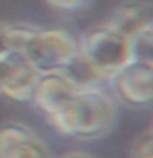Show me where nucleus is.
<instances>
[{"label": "nucleus", "instance_id": "obj_1", "mask_svg": "<svg viewBox=\"0 0 153 158\" xmlns=\"http://www.w3.org/2000/svg\"><path fill=\"white\" fill-rule=\"evenodd\" d=\"M46 120L64 137L92 142L107 137L115 128L118 104L109 89H82L66 107Z\"/></svg>", "mask_w": 153, "mask_h": 158}, {"label": "nucleus", "instance_id": "obj_2", "mask_svg": "<svg viewBox=\"0 0 153 158\" xmlns=\"http://www.w3.org/2000/svg\"><path fill=\"white\" fill-rule=\"evenodd\" d=\"M79 54L107 81L128 63H132L130 38L109 25L92 27L77 38Z\"/></svg>", "mask_w": 153, "mask_h": 158}, {"label": "nucleus", "instance_id": "obj_3", "mask_svg": "<svg viewBox=\"0 0 153 158\" xmlns=\"http://www.w3.org/2000/svg\"><path fill=\"white\" fill-rule=\"evenodd\" d=\"M77 51V38L63 28L35 27L22 46V54L38 73L63 71Z\"/></svg>", "mask_w": 153, "mask_h": 158}, {"label": "nucleus", "instance_id": "obj_4", "mask_svg": "<svg viewBox=\"0 0 153 158\" xmlns=\"http://www.w3.org/2000/svg\"><path fill=\"white\" fill-rule=\"evenodd\" d=\"M109 91L117 104L135 109L150 107L153 101V63H128L110 77Z\"/></svg>", "mask_w": 153, "mask_h": 158}, {"label": "nucleus", "instance_id": "obj_5", "mask_svg": "<svg viewBox=\"0 0 153 158\" xmlns=\"http://www.w3.org/2000/svg\"><path fill=\"white\" fill-rule=\"evenodd\" d=\"M77 91L79 89L74 86V82L64 71L39 73L30 102L36 110L49 118L66 107Z\"/></svg>", "mask_w": 153, "mask_h": 158}, {"label": "nucleus", "instance_id": "obj_6", "mask_svg": "<svg viewBox=\"0 0 153 158\" xmlns=\"http://www.w3.org/2000/svg\"><path fill=\"white\" fill-rule=\"evenodd\" d=\"M0 158H53L44 140L23 122L0 125Z\"/></svg>", "mask_w": 153, "mask_h": 158}, {"label": "nucleus", "instance_id": "obj_7", "mask_svg": "<svg viewBox=\"0 0 153 158\" xmlns=\"http://www.w3.org/2000/svg\"><path fill=\"white\" fill-rule=\"evenodd\" d=\"M38 77L39 73L25 59L22 51L8 54L3 58L0 96L17 102H30Z\"/></svg>", "mask_w": 153, "mask_h": 158}, {"label": "nucleus", "instance_id": "obj_8", "mask_svg": "<svg viewBox=\"0 0 153 158\" xmlns=\"http://www.w3.org/2000/svg\"><path fill=\"white\" fill-rule=\"evenodd\" d=\"M110 28L127 38L153 27V7L150 0H125L118 3L105 22Z\"/></svg>", "mask_w": 153, "mask_h": 158}, {"label": "nucleus", "instance_id": "obj_9", "mask_svg": "<svg viewBox=\"0 0 153 158\" xmlns=\"http://www.w3.org/2000/svg\"><path fill=\"white\" fill-rule=\"evenodd\" d=\"M35 27L36 25L0 22V59L15 51H22L25 40L35 30Z\"/></svg>", "mask_w": 153, "mask_h": 158}, {"label": "nucleus", "instance_id": "obj_10", "mask_svg": "<svg viewBox=\"0 0 153 158\" xmlns=\"http://www.w3.org/2000/svg\"><path fill=\"white\" fill-rule=\"evenodd\" d=\"M132 61L153 63V27H148L130 38Z\"/></svg>", "mask_w": 153, "mask_h": 158}, {"label": "nucleus", "instance_id": "obj_11", "mask_svg": "<svg viewBox=\"0 0 153 158\" xmlns=\"http://www.w3.org/2000/svg\"><path fill=\"white\" fill-rule=\"evenodd\" d=\"M130 158H153V132L151 127L145 128L135 138L130 148Z\"/></svg>", "mask_w": 153, "mask_h": 158}, {"label": "nucleus", "instance_id": "obj_12", "mask_svg": "<svg viewBox=\"0 0 153 158\" xmlns=\"http://www.w3.org/2000/svg\"><path fill=\"white\" fill-rule=\"evenodd\" d=\"M44 2L54 10L72 13V12H81V10L87 8L94 0H44Z\"/></svg>", "mask_w": 153, "mask_h": 158}, {"label": "nucleus", "instance_id": "obj_13", "mask_svg": "<svg viewBox=\"0 0 153 158\" xmlns=\"http://www.w3.org/2000/svg\"><path fill=\"white\" fill-rule=\"evenodd\" d=\"M56 158H97L94 156L92 153H87V152H82V150H69L63 155H59Z\"/></svg>", "mask_w": 153, "mask_h": 158}, {"label": "nucleus", "instance_id": "obj_14", "mask_svg": "<svg viewBox=\"0 0 153 158\" xmlns=\"http://www.w3.org/2000/svg\"><path fill=\"white\" fill-rule=\"evenodd\" d=\"M2 73H3V59H0V82H2Z\"/></svg>", "mask_w": 153, "mask_h": 158}]
</instances>
